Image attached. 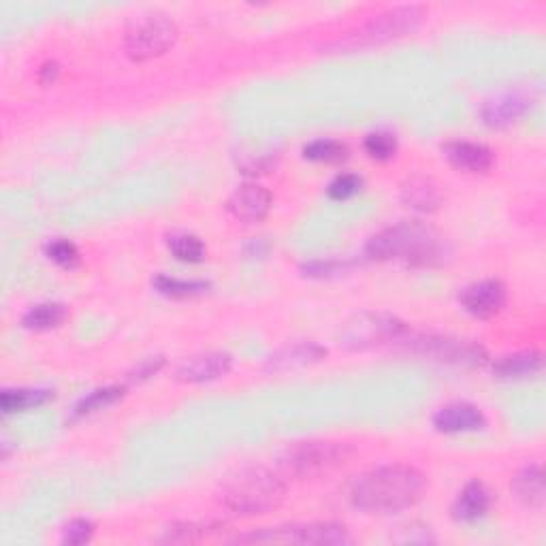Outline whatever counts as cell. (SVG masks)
<instances>
[{
	"mask_svg": "<svg viewBox=\"0 0 546 546\" xmlns=\"http://www.w3.org/2000/svg\"><path fill=\"white\" fill-rule=\"evenodd\" d=\"M425 493V476L410 465H382L361 474L350 487V502L372 515H395L412 508Z\"/></svg>",
	"mask_w": 546,
	"mask_h": 546,
	"instance_id": "cell-1",
	"label": "cell"
},
{
	"mask_svg": "<svg viewBox=\"0 0 546 546\" xmlns=\"http://www.w3.org/2000/svg\"><path fill=\"white\" fill-rule=\"evenodd\" d=\"M367 254L376 261H399L412 267L442 265L451 248L446 239L423 222H399L369 239Z\"/></svg>",
	"mask_w": 546,
	"mask_h": 546,
	"instance_id": "cell-2",
	"label": "cell"
},
{
	"mask_svg": "<svg viewBox=\"0 0 546 546\" xmlns=\"http://www.w3.org/2000/svg\"><path fill=\"white\" fill-rule=\"evenodd\" d=\"M222 504L239 517H256L282 506L286 485L265 468H244L227 478L220 491Z\"/></svg>",
	"mask_w": 546,
	"mask_h": 546,
	"instance_id": "cell-3",
	"label": "cell"
},
{
	"mask_svg": "<svg viewBox=\"0 0 546 546\" xmlns=\"http://www.w3.org/2000/svg\"><path fill=\"white\" fill-rule=\"evenodd\" d=\"M352 446L333 440H310L299 442L282 455L280 465L286 474L295 478H320L335 472L350 459Z\"/></svg>",
	"mask_w": 546,
	"mask_h": 546,
	"instance_id": "cell-4",
	"label": "cell"
},
{
	"mask_svg": "<svg viewBox=\"0 0 546 546\" xmlns=\"http://www.w3.org/2000/svg\"><path fill=\"white\" fill-rule=\"evenodd\" d=\"M427 9L423 5H404L376 15L374 20L363 24L359 30L348 32L344 41H335L337 47L357 50V47L380 45L399 37H406L419 28L425 20Z\"/></svg>",
	"mask_w": 546,
	"mask_h": 546,
	"instance_id": "cell-5",
	"label": "cell"
},
{
	"mask_svg": "<svg viewBox=\"0 0 546 546\" xmlns=\"http://www.w3.org/2000/svg\"><path fill=\"white\" fill-rule=\"evenodd\" d=\"M178 39V26L163 13H146L131 22L124 37L126 54L133 60L163 56Z\"/></svg>",
	"mask_w": 546,
	"mask_h": 546,
	"instance_id": "cell-6",
	"label": "cell"
},
{
	"mask_svg": "<svg viewBox=\"0 0 546 546\" xmlns=\"http://www.w3.org/2000/svg\"><path fill=\"white\" fill-rule=\"evenodd\" d=\"M237 542H267V544H325V546H340L350 544L348 529L337 523H310V525H291V527H276L263 529L259 534L239 536Z\"/></svg>",
	"mask_w": 546,
	"mask_h": 546,
	"instance_id": "cell-7",
	"label": "cell"
},
{
	"mask_svg": "<svg viewBox=\"0 0 546 546\" xmlns=\"http://www.w3.org/2000/svg\"><path fill=\"white\" fill-rule=\"evenodd\" d=\"M406 331L404 323L397 320L395 316L387 314H361L357 316L348 327L342 331V344L346 348L359 350L378 346L384 342H393L397 337Z\"/></svg>",
	"mask_w": 546,
	"mask_h": 546,
	"instance_id": "cell-8",
	"label": "cell"
},
{
	"mask_svg": "<svg viewBox=\"0 0 546 546\" xmlns=\"http://www.w3.org/2000/svg\"><path fill=\"white\" fill-rule=\"evenodd\" d=\"M414 350L455 365H480L487 359L483 346L465 340H451V337H421L414 342Z\"/></svg>",
	"mask_w": 546,
	"mask_h": 546,
	"instance_id": "cell-9",
	"label": "cell"
},
{
	"mask_svg": "<svg viewBox=\"0 0 546 546\" xmlns=\"http://www.w3.org/2000/svg\"><path fill=\"white\" fill-rule=\"evenodd\" d=\"M529 107H532V96L523 90H506L491 96L483 105V120L491 128H506L519 122Z\"/></svg>",
	"mask_w": 546,
	"mask_h": 546,
	"instance_id": "cell-10",
	"label": "cell"
},
{
	"mask_svg": "<svg viewBox=\"0 0 546 546\" xmlns=\"http://www.w3.org/2000/svg\"><path fill=\"white\" fill-rule=\"evenodd\" d=\"M461 305L476 318H491L506 305V286L500 280H483L465 288Z\"/></svg>",
	"mask_w": 546,
	"mask_h": 546,
	"instance_id": "cell-11",
	"label": "cell"
},
{
	"mask_svg": "<svg viewBox=\"0 0 546 546\" xmlns=\"http://www.w3.org/2000/svg\"><path fill=\"white\" fill-rule=\"evenodd\" d=\"M233 218L242 222H259L271 210L269 190L259 184H242L227 201Z\"/></svg>",
	"mask_w": 546,
	"mask_h": 546,
	"instance_id": "cell-12",
	"label": "cell"
},
{
	"mask_svg": "<svg viewBox=\"0 0 546 546\" xmlns=\"http://www.w3.org/2000/svg\"><path fill=\"white\" fill-rule=\"evenodd\" d=\"M448 163L461 171L470 173H485L493 167V152L474 141H448L442 148Z\"/></svg>",
	"mask_w": 546,
	"mask_h": 546,
	"instance_id": "cell-13",
	"label": "cell"
},
{
	"mask_svg": "<svg viewBox=\"0 0 546 546\" xmlns=\"http://www.w3.org/2000/svg\"><path fill=\"white\" fill-rule=\"evenodd\" d=\"M231 369V357L227 352H205L186 359L178 367V380L182 382H210L218 380Z\"/></svg>",
	"mask_w": 546,
	"mask_h": 546,
	"instance_id": "cell-14",
	"label": "cell"
},
{
	"mask_svg": "<svg viewBox=\"0 0 546 546\" xmlns=\"http://www.w3.org/2000/svg\"><path fill=\"white\" fill-rule=\"evenodd\" d=\"M327 357V350L314 342H301L284 346L278 352H273L267 361L269 372H293V369H301L323 361Z\"/></svg>",
	"mask_w": 546,
	"mask_h": 546,
	"instance_id": "cell-15",
	"label": "cell"
},
{
	"mask_svg": "<svg viewBox=\"0 0 546 546\" xmlns=\"http://www.w3.org/2000/svg\"><path fill=\"white\" fill-rule=\"evenodd\" d=\"M493 504V493L480 480L465 485L453 504V517L461 523H474L483 519Z\"/></svg>",
	"mask_w": 546,
	"mask_h": 546,
	"instance_id": "cell-16",
	"label": "cell"
},
{
	"mask_svg": "<svg viewBox=\"0 0 546 546\" xmlns=\"http://www.w3.org/2000/svg\"><path fill=\"white\" fill-rule=\"evenodd\" d=\"M433 425L444 433H465L485 427V416L472 404H448L433 416Z\"/></svg>",
	"mask_w": 546,
	"mask_h": 546,
	"instance_id": "cell-17",
	"label": "cell"
},
{
	"mask_svg": "<svg viewBox=\"0 0 546 546\" xmlns=\"http://www.w3.org/2000/svg\"><path fill=\"white\" fill-rule=\"evenodd\" d=\"M512 491L517 500L527 508H542L544 506V474L540 465H527L515 480H512Z\"/></svg>",
	"mask_w": 546,
	"mask_h": 546,
	"instance_id": "cell-18",
	"label": "cell"
},
{
	"mask_svg": "<svg viewBox=\"0 0 546 546\" xmlns=\"http://www.w3.org/2000/svg\"><path fill=\"white\" fill-rule=\"evenodd\" d=\"M542 369V352L525 350L497 359L493 365V374L497 378H527Z\"/></svg>",
	"mask_w": 546,
	"mask_h": 546,
	"instance_id": "cell-19",
	"label": "cell"
},
{
	"mask_svg": "<svg viewBox=\"0 0 546 546\" xmlns=\"http://www.w3.org/2000/svg\"><path fill=\"white\" fill-rule=\"evenodd\" d=\"M401 199L416 212H433L440 203V192L431 180L414 178L401 188Z\"/></svg>",
	"mask_w": 546,
	"mask_h": 546,
	"instance_id": "cell-20",
	"label": "cell"
},
{
	"mask_svg": "<svg viewBox=\"0 0 546 546\" xmlns=\"http://www.w3.org/2000/svg\"><path fill=\"white\" fill-rule=\"evenodd\" d=\"M64 318H67V308H64L62 303H41L24 314L22 325L26 329L45 331L62 325Z\"/></svg>",
	"mask_w": 546,
	"mask_h": 546,
	"instance_id": "cell-21",
	"label": "cell"
},
{
	"mask_svg": "<svg viewBox=\"0 0 546 546\" xmlns=\"http://www.w3.org/2000/svg\"><path fill=\"white\" fill-rule=\"evenodd\" d=\"M52 399L50 391H35V389H15V391H3L0 395V406L5 412H20L28 408H37L45 401Z\"/></svg>",
	"mask_w": 546,
	"mask_h": 546,
	"instance_id": "cell-22",
	"label": "cell"
},
{
	"mask_svg": "<svg viewBox=\"0 0 546 546\" xmlns=\"http://www.w3.org/2000/svg\"><path fill=\"white\" fill-rule=\"evenodd\" d=\"M169 250L175 254V259L184 263H201L205 259V246L197 235L178 233L169 237Z\"/></svg>",
	"mask_w": 546,
	"mask_h": 546,
	"instance_id": "cell-23",
	"label": "cell"
},
{
	"mask_svg": "<svg viewBox=\"0 0 546 546\" xmlns=\"http://www.w3.org/2000/svg\"><path fill=\"white\" fill-rule=\"evenodd\" d=\"M303 154L316 163H340L348 156V148L335 139H316L303 148Z\"/></svg>",
	"mask_w": 546,
	"mask_h": 546,
	"instance_id": "cell-24",
	"label": "cell"
},
{
	"mask_svg": "<svg viewBox=\"0 0 546 546\" xmlns=\"http://www.w3.org/2000/svg\"><path fill=\"white\" fill-rule=\"evenodd\" d=\"M154 286L158 288V293L167 297H195L203 295L210 288V284L201 280H178L169 276H158L154 280Z\"/></svg>",
	"mask_w": 546,
	"mask_h": 546,
	"instance_id": "cell-25",
	"label": "cell"
},
{
	"mask_svg": "<svg viewBox=\"0 0 546 546\" xmlns=\"http://www.w3.org/2000/svg\"><path fill=\"white\" fill-rule=\"evenodd\" d=\"M122 397V389L120 387H105L90 393L88 397H84L73 410V419H82V416H88L96 410H103L111 404H116V401Z\"/></svg>",
	"mask_w": 546,
	"mask_h": 546,
	"instance_id": "cell-26",
	"label": "cell"
},
{
	"mask_svg": "<svg viewBox=\"0 0 546 546\" xmlns=\"http://www.w3.org/2000/svg\"><path fill=\"white\" fill-rule=\"evenodd\" d=\"M397 150V141L391 133L376 131L372 135H367L365 139V152L376 158V160H389Z\"/></svg>",
	"mask_w": 546,
	"mask_h": 546,
	"instance_id": "cell-27",
	"label": "cell"
},
{
	"mask_svg": "<svg viewBox=\"0 0 546 546\" xmlns=\"http://www.w3.org/2000/svg\"><path fill=\"white\" fill-rule=\"evenodd\" d=\"M47 256L62 267H75L79 265V252L75 244L67 242V239H54V242L47 244Z\"/></svg>",
	"mask_w": 546,
	"mask_h": 546,
	"instance_id": "cell-28",
	"label": "cell"
},
{
	"mask_svg": "<svg viewBox=\"0 0 546 546\" xmlns=\"http://www.w3.org/2000/svg\"><path fill=\"white\" fill-rule=\"evenodd\" d=\"M361 184L363 182H361L359 175H352V173L337 175V178L329 184V197L337 199V201L350 199L352 195H357V192L361 190Z\"/></svg>",
	"mask_w": 546,
	"mask_h": 546,
	"instance_id": "cell-29",
	"label": "cell"
},
{
	"mask_svg": "<svg viewBox=\"0 0 546 546\" xmlns=\"http://www.w3.org/2000/svg\"><path fill=\"white\" fill-rule=\"evenodd\" d=\"M94 534V525L86 519H75L71 521L67 527H64L62 532V542L64 544H71V546H77V544H86Z\"/></svg>",
	"mask_w": 546,
	"mask_h": 546,
	"instance_id": "cell-30",
	"label": "cell"
},
{
	"mask_svg": "<svg viewBox=\"0 0 546 546\" xmlns=\"http://www.w3.org/2000/svg\"><path fill=\"white\" fill-rule=\"evenodd\" d=\"M160 365H163V359H160V357H156V361H154V359H148L146 363H141V365L135 369V376H133V380H137V378L141 380V378H148V376H152Z\"/></svg>",
	"mask_w": 546,
	"mask_h": 546,
	"instance_id": "cell-31",
	"label": "cell"
},
{
	"mask_svg": "<svg viewBox=\"0 0 546 546\" xmlns=\"http://www.w3.org/2000/svg\"><path fill=\"white\" fill-rule=\"evenodd\" d=\"M58 64L56 62H47L45 64V67L41 69V82L43 84H50V82H54V79H56V75H58Z\"/></svg>",
	"mask_w": 546,
	"mask_h": 546,
	"instance_id": "cell-32",
	"label": "cell"
}]
</instances>
